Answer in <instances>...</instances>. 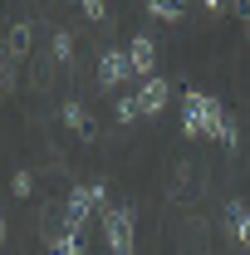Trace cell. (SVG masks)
Masks as SVG:
<instances>
[{
  "mask_svg": "<svg viewBox=\"0 0 250 255\" xmlns=\"http://www.w3.org/2000/svg\"><path fill=\"white\" fill-rule=\"evenodd\" d=\"M226 221H231V236H236V246H246V251H250V206H241V201H231Z\"/></svg>",
  "mask_w": 250,
  "mask_h": 255,
  "instance_id": "8992f818",
  "label": "cell"
},
{
  "mask_svg": "<svg viewBox=\"0 0 250 255\" xmlns=\"http://www.w3.org/2000/svg\"><path fill=\"white\" fill-rule=\"evenodd\" d=\"M25 49H30V25L20 20V25L10 30V54H25Z\"/></svg>",
  "mask_w": 250,
  "mask_h": 255,
  "instance_id": "9c48e42d",
  "label": "cell"
},
{
  "mask_svg": "<svg viewBox=\"0 0 250 255\" xmlns=\"http://www.w3.org/2000/svg\"><path fill=\"white\" fill-rule=\"evenodd\" d=\"M10 191H15V196H30V191H34V177H30V172H15Z\"/></svg>",
  "mask_w": 250,
  "mask_h": 255,
  "instance_id": "8fae6325",
  "label": "cell"
},
{
  "mask_svg": "<svg viewBox=\"0 0 250 255\" xmlns=\"http://www.w3.org/2000/svg\"><path fill=\"white\" fill-rule=\"evenodd\" d=\"M127 74H132V59H127L123 49H103V59H98V84H103V89H118Z\"/></svg>",
  "mask_w": 250,
  "mask_h": 255,
  "instance_id": "3957f363",
  "label": "cell"
},
{
  "mask_svg": "<svg viewBox=\"0 0 250 255\" xmlns=\"http://www.w3.org/2000/svg\"><path fill=\"white\" fill-rule=\"evenodd\" d=\"M206 10H211V15H221V10H226V0H206Z\"/></svg>",
  "mask_w": 250,
  "mask_h": 255,
  "instance_id": "2e32d148",
  "label": "cell"
},
{
  "mask_svg": "<svg viewBox=\"0 0 250 255\" xmlns=\"http://www.w3.org/2000/svg\"><path fill=\"white\" fill-rule=\"evenodd\" d=\"M182 132H187V137H221V142H236V128L226 123L221 103L206 98V94H187V103H182Z\"/></svg>",
  "mask_w": 250,
  "mask_h": 255,
  "instance_id": "6da1fadb",
  "label": "cell"
},
{
  "mask_svg": "<svg viewBox=\"0 0 250 255\" xmlns=\"http://www.w3.org/2000/svg\"><path fill=\"white\" fill-rule=\"evenodd\" d=\"M54 255H84V251H79V241H74V231L59 241V251H54Z\"/></svg>",
  "mask_w": 250,
  "mask_h": 255,
  "instance_id": "5bb4252c",
  "label": "cell"
},
{
  "mask_svg": "<svg viewBox=\"0 0 250 255\" xmlns=\"http://www.w3.org/2000/svg\"><path fill=\"white\" fill-rule=\"evenodd\" d=\"M167 79H142V89H137V103H142V113H162L167 108Z\"/></svg>",
  "mask_w": 250,
  "mask_h": 255,
  "instance_id": "277c9868",
  "label": "cell"
},
{
  "mask_svg": "<svg viewBox=\"0 0 250 255\" xmlns=\"http://www.w3.org/2000/svg\"><path fill=\"white\" fill-rule=\"evenodd\" d=\"M69 54H74V39H69V34H54V59H69Z\"/></svg>",
  "mask_w": 250,
  "mask_h": 255,
  "instance_id": "7c38bea8",
  "label": "cell"
},
{
  "mask_svg": "<svg viewBox=\"0 0 250 255\" xmlns=\"http://www.w3.org/2000/svg\"><path fill=\"white\" fill-rule=\"evenodd\" d=\"M79 5H84V15H89V20H103V15H108V5H103V0H79Z\"/></svg>",
  "mask_w": 250,
  "mask_h": 255,
  "instance_id": "4fadbf2b",
  "label": "cell"
},
{
  "mask_svg": "<svg viewBox=\"0 0 250 255\" xmlns=\"http://www.w3.org/2000/svg\"><path fill=\"white\" fill-rule=\"evenodd\" d=\"M0 89H5V79H0Z\"/></svg>",
  "mask_w": 250,
  "mask_h": 255,
  "instance_id": "d6986e66",
  "label": "cell"
},
{
  "mask_svg": "<svg viewBox=\"0 0 250 255\" xmlns=\"http://www.w3.org/2000/svg\"><path fill=\"white\" fill-rule=\"evenodd\" d=\"M127 59H132V74H137V79H152V59H157L152 39H147V34H137V39H132V49H127Z\"/></svg>",
  "mask_w": 250,
  "mask_h": 255,
  "instance_id": "5b68a950",
  "label": "cell"
},
{
  "mask_svg": "<svg viewBox=\"0 0 250 255\" xmlns=\"http://www.w3.org/2000/svg\"><path fill=\"white\" fill-rule=\"evenodd\" d=\"M103 241H108L113 255H132V211L127 206L103 211Z\"/></svg>",
  "mask_w": 250,
  "mask_h": 255,
  "instance_id": "7a4b0ae2",
  "label": "cell"
},
{
  "mask_svg": "<svg viewBox=\"0 0 250 255\" xmlns=\"http://www.w3.org/2000/svg\"><path fill=\"white\" fill-rule=\"evenodd\" d=\"M64 123L74 128L79 137H94V123H89V108L84 103H64Z\"/></svg>",
  "mask_w": 250,
  "mask_h": 255,
  "instance_id": "52a82bcc",
  "label": "cell"
},
{
  "mask_svg": "<svg viewBox=\"0 0 250 255\" xmlns=\"http://www.w3.org/2000/svg\"><path fill=\"white\" fill-rule=\"evenodd\" d=\"M246 34H250V20H246Z\"/></svg>",
  "mask_w": 250,
  "mask_h": 255,
  "instance_id": "ac0fdd59",
  "label": "cell"
},
{
  "mask_svg": "<svg viewBox=\"0 0 250 255\" xmlns=\"http://www.w3.org/2000/svg\"><path fill=\"white\" fill-rule=\"evenodd\" d=\"M0 241H5V216H0Z\"/></svg>",
  "mask_w": 250,
  "mask_h": 255,
  "instance_id": "e0dca14e",
  "label": "cell"
},
{
  "mask_svg": "<svg viewBox=\"0 0 250 255\" xmlns=\"http://www.w3.org/2000/svg\"><path fill=\"white\" fill-rule=\"evenodd\" d=\"M231 10H236L241 20H250V0H231Z\"/></svg>",
  "mask_w": 250,
  "mask_h": 255,
  "instance_id": "9a60e30c",
  "label": "cell"
},
{
  "mask_svg": "<svg viewBox=\"0 0 250 255\" xmlns=\"http://www.w3.org/2000/svg\"><path fill=\"white\" fill-rule=\"evenodd\" d=\"M147 10L157 20H182V0H147Z\"/></svg>",
  "mask_w": 250,
  "mask_h": 255,
  "instance_id": "ba28073f",
  "label": "cell"
},
{
  "mask_svg": "<svg viewBox=\"0 0 250 255\" xmlns=\"http://www.w3.org/2000/svg\"><path fill=\"white\" fill-rule=\"evenodd\" d=\"M137 113H142V103H137V94H132V98H118V123H132V118H137Z\"/></svg>",
  "mask_w": 250,
  "mask_h": 255,
  "instance_id": "30bf717a",
  "label": "cell"
}]
</instances>
